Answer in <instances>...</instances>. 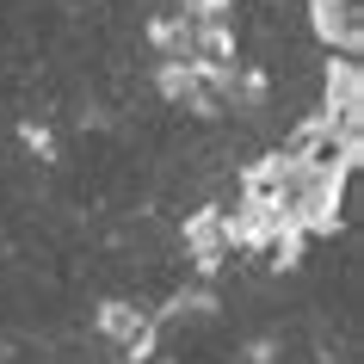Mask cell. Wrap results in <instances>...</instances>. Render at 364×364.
Listing matches in <instances>:
<instances>
[{"mask_svg": "<svg viewBox=\"0 0 364 364\" xmlns=\"http://www.w3.org/2000/svg\"><path fill=\"white\" fill-rule=\"evenodd\" d=\"M179 247H186V259H192L198 278H216V272L235 259V241H229V216H223V204H198V210H186V223H179Z\"/></svg>", "mask_w": 364, "mask_h": 364, "instance_id": "obj_1", "label": "cell"}, {"mask_svg": "<svg viewBox=\"0 0 364 364\" xmlns=\"http://www.w3.org/2000/svg\"><path fill=\"white\" fill-rule=\"evenodd\" d=\"M321 117H333V124L364 117V68H358V56L327 62V75H321Z\"/></svg>", "mask_w": 364, "mask_h": 364, "instance_id": "obj_2", "label": "cell"}, {"mask_svg": "<svg viewBox=\"0 0 364 364\" xmlns=\"http://www.w3.org/2000/svg\"><path fill=\"white\" fill-rule=\"evenodd\" d=\"M309 25H315L321 43H340V56H358V43H364L358 0H309Z\"/></svg>", "mask_w": 364, "mask_h": 364, "instance_id": "obj_3", "label": "cell"}]
</instances>
